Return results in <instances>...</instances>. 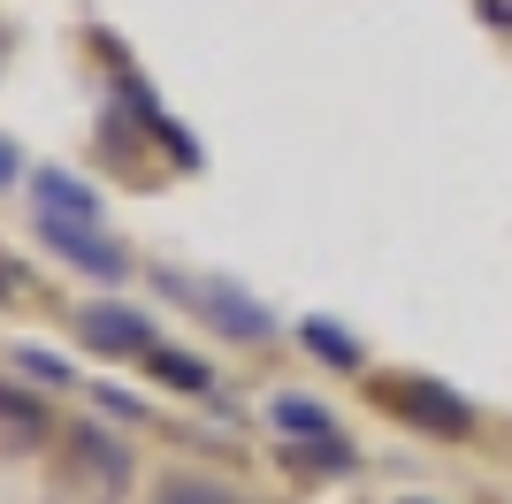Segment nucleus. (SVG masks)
Returning <instances> with one entry per match:
<instances>
[{
    "label": "nucleus",
    "mask_w": 512,
    "mask_h": 504,
    "mask_svg": "<svg viewBox=\"0 0 512 504\" xmlns=\"http://www.w3.org/2000/svg\"><path fill=\"white\" fill-rule=\"evenodd\" d=\"M306 352L329 359V367H360V344H352V329H337V321H306Z\"/></svg>",
    "instance_id": "nucleus-7"
},
{
    "label": "nucleus",
    "mask_w": 512,
    "mask_h": 504,
    "mask_svg": "<svg viewBox=\"0 0 512 504\" xmlns=\"http://www.w3.org/2000/svg\"><path fill=\"white\" fill-rule=\"evenodd\" d=\"M291 459L306 466V474H352V466H360V451H352V443L337 436V428H329V436H314V443H299V451H291Z\"/></svg>",
    "instance_id": "nucleus-5"
},
{
    "label": "nucleus",
    "mask_w": 512,
    "mask_h": 504,
    "mask_svg": "<svg viewBox=\"0 0 512 504\" xmlns=\"http://www.w3.org/2000/svg\"><path fill=\"white\" fill-rule=\"evenodd\" d=\"M77 459H85V466H92V474H100L107 489H123V474H130V466H123V443L92 436V428H77Z\"/></svg>",
    "instance_id": "nucleus-8"
},
{
    "label": "nucleus",
    "mask_w": 512,
    "mask_h": 504,
    "mask_svg": "<svg viewBox=\"0 0 512 504\" xmlns=\"http://www.w3.org/2000/svg\"><path fill=\"white\" fill-rule=\"evenodd\" d=\"M31 199H39V214H54V222H77V214H100V191L85 184V176H69V168H39L31 176Z\"/></svg>",
    "instance_id": "nucleus-4"
},
{
    "label": "nucleus",
    "mask_w": 512,
    "mask_h": 504,
    "mask_svg": "<svg viewBox=\"0 0 512 504\" xmlns=\"http://www.w3.org/2000/svg\"><path fill=\"white\" fill-rule=\"evenodd\" d=\"M23 359V375L31 382H54V390H69V382H77V367H69V359H54V352H16Z\"/></svg>",
    "instance_id": "nucleus-12"
},
{
    "label": "nucleus",
    "mask_w": 512,
    "mask_h": 504,
    "mask_svg": "<svg viewBox=\"0 0 512 504\" xmlns=\"http://www.w3.org/2000/svg\"><path fill=\"white\" fill-rule=\"evenodd\" d=\"M192 306H199L222 336H237V344H268V336H276V314H268L260 298H245L237 283H222V275H214V283H199Z\"/></svg>",
    "instance_id": "nucleus-1"
},
{
    "label": "nucleus",
    "mask_w": 512,
    "mask_h": 504,
    "mask_svg": "<svg viewBox=\"0 0 512 504\" xmlns=\"http://www.w3.org/2000/svg\"><path fill=\"white\" fill-rule=\"evenodd\" d=\"M268 420H276L283 436H299V443H314V436H329V413H321L314 398H276L268 405Z\"/></svg>",
    "instance_id": "nucleus-6"
},
{
    "label": "nucleus",
    "mask_w": 512,
    "mask_h": 504,
    "mask_svg": "<svg viewBox=\"0 0 512 504\" xmlns=\"http://www.w3.org/2000/svg\"><path fill=\"white\" fill-rule=\"evenodd\" d=\"M153 375H169L176 382V390H199V398H207V390H214V375H207V367H199V359H184V352H161V344H153Z\"/></svg>",
    "instance_id": "nucleus-10"
},
{
    "label": "nucleus",
    "mask_w": 512,
    "mask_h": 504,
    "mask_svg": "<svg viewBox=\"0 0 512 504\" xmlns=\"http://www.w3.org/2000/svg\"><path fill=\"white\" fill-rule=\"evenodd\" d=\"M77 329H85V344H100V352H153V321L130 314V306H85Z\"/></svg>",
    "instance_id": "nucleus-3"
},
{
    "label": "nucleus",
    "mask_w": 512,
    "mask_h": 504,
    "mask_svg": "<svg viewBox=\"0 0 512 504\" xmlns=\"http://www.w3.org/2000/svg\"><path fill=\"white\" fill-rule=\"evenodd\" d=\"M16 176H23V161H16V146L0 138V184H16Z\"/></svg>",
    "instance_id": "nucleus-15"
},
{
    "label": "nucleus",
    "mask_w": 512,
    "mask_h": 504,
    "mask_svg": "<svg viewBox=\"0 0 512 504\" xmlns=\"http://www.w3.org/2000/svg\"><path fill=\"white\" fill-rule=\"evenodd\" d=\"M406 504H428V497H406Z\"/></svg>",
    "instance_id": "nucleus-16"
},
{
    "label": "nucleus",
    "mask_w": 512,
    "mask_h": 504,
    "mask_svg": "<svg viewBox=\"0 0 512 504\" xmlns=\"http://www.w3.org/2000/svg\"><path fill=\"white\" fill-rule=\"evenodd\" d=\"M92 398H100V405H107V413H115V420H138V413H146V405L130 398V390H92Z\"/></svg>",
    "instance_id": "nucleus-14"
},
{
    "label": "nucleus",
    "mask_w": 512,
    "mask_h": 504,
    "mask_svg": "<svg viewBox=\"0 0 512 504\" xmlns=\"http://www.w3.org/2000/svg\"><path fill=\"white\" fill-rule=\"evenodd\" d=\"M0 420H16L23 436H39V428H46V405L31 398V390H16V382H0Z\"/></svg>",
    "instance_id": "nucleus-11"
},
{
    "label": "nucleus",
    "mask_w": 512,
    "mask_h": 504,
    "mask_svg": "<svg viewBox=\"0 0 512 504\" xmlns=\"http://www.w3.org/2000/svg\"><path fill=\"white\" fill-rule=\"evenodd\" d=\"M161 504H230V489H207V482H176V489H161Z\"/></svg>",
    "instance_id": "nucleus-13"
},
{
    "label": "nucleus",
    "mask_w": 512,
    "mask_h": 504,
    "mask_svg": "<svg viewBox=\"0 0 512 504\" xmlns=\"http://www.w3.org/2000/svg\"><path fill=\"white\" fill-rule=\"evenodd\" d=\"M413 413H421L428 428H467V405L451 398V390H436V382H413Z\"/></svg>",
    "instance_id": "nucleus-9"
},
{
    "label": "nucleus",
    "mask_w": 512,
    "mask_h": 504,
    "mask_svg": "<svg viewBox=\"0 0 512 504\" xmlns=\"http://www.w3.org/2000/svg\"><path fill=\"white\" fill-rule=\"evenodd\" d=\"M39 230H46V245L62 252L69 268H85L92 283H123V245H107L100 230H92V222H54V214H39Z\"/></svg>",
    "instance_id": "nucleus-2"
}]
</instances>
